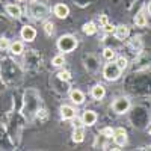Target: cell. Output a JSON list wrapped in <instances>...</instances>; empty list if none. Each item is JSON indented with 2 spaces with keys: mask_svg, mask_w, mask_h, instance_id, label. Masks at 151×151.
I'll use <instances>...</instances> for the list:
<instances>
[{
  "mask_svg": "<svg viewBox=\"0 0 151 151\" xmlns=\"http://www.w3.org/2000/svg\"><path fill=\"white\" fill-rule=\"evenodd\" d=\"M79 45L77 38L73 36V35H62L59 40H58V48L59 52H64V53H71L74 52Z\"/></svg>",
  "mask_w": 151,
  "mask_h": 151,
  "instance_id": "1",
  "label": "cell"
},
{
  "mask_svg": "<svg viewBox=\"0 0 151 151\" xmlns=\"http://www.w3.org/2000/svg\"><path fill=\"white\" fill-rule=\"evenodd\" d=\"M121 73L122 70L116 65V62H112L109 60V64H106L103 67V77L107 80V82H115L121 77Z\"/></svg>",
  "mask_w": 151,
  "mask_h": 151,
  "instance_id": "2",
  "label": "cell"
},
{
  "mask_svg": "<svg viewBox=\"0 0 151 151\" xmlns=\"http://www.w3.org/2000/svg\"><path fill=\"white\" fill-rule=\"evenodd\" d=\"M130 109V100L127 97H118L113 100L112 103V110L118 113V115H122V113H127Z\"/></svg>",
  "mask_w": 151,
  "mask_h": 151,
  "instance_id": "3",
  "label": "cell"
},
{
  "mask_svg": "<svg viewBox=\"0 0 151 151\" xmlns=\"http://www.w3.org/2000/svg\"><path fill=\"white\" fill-rule=\"evenodd\" d=\"M48 14V8L44 5V3H38V2H33L30 5V15L35 18V20H44Z\"/></svg>",
  "mask_w": 151,
  "mask_h": 151,
  "instance_id": "4",
  "label": "cell"
},
{
  "mask_svg": "<svg viewBox=\"0 0 151 151\" xmlns=\"http://www.w3.org/2000/svg\"><path fill=\"white\" fill-rule=\"evenodd\" d=\"M113 142H115V145L118 147H124L125 144H127V132H125L122 127H118V129H113Z\"/></svg>",
  "mask_w": 151,
  "mask_h": 151,
  "instance_id": "5",
  "label": "cell"
},
{
  "mask_svg": "<svg viewBox=\"0 0 151 151\" xmlns=\"http://www.w3.org/2000/svg\"><path fill=\"white\" fill-rule=\"evenodd\" d=\"M83 62H85V68L88 71H91V73H95L100 68V62H98V59L94 55H86L83 58Z\"/></svg>",
  "mask_w": 151,
  "mask_h": 151,
  "instance_id": "6",
  "label": "cell"
},
{
  "mask_svg": "<svg viewBox=\"0 0 151 151\" xmlns=\"http://www.w3.org/2000/svg\"><path fill=\"white\" fill-rule=\"evenodd\" d=\"M98 116H97V113L94 110H85L83 112V115H82V121H83V125H94L97 122Z\"/></svg>",
  "mask_w": 151,
  "mask_h": 151,
  "instance_id": "7",
  "label": "cell"
},
{
  "mask_svg": "<svg viewBox=\"0 0 151 151\" xmlns=\"http://www.w3.org/2000/svg\"><path fill=\"white\" fill-rule=\"evenodd\" d=\"M53 12H55V15L60 20H64L70 15V8L65 5V3H58L55 8H53Z\"/></svg>",
  "mask_w": 151,
  "mask_h": 151,
  "instance_id": "8",
  "label": "cell"
},
{
  "mask_svg": "<svg viewBox=\"0 0 151 151\" xmlns=\"http://www.w3.org/2000/svg\"><path fill=\"white\" fill-rule=\"evenodd\" d=\"M20 33H21L23 40L27 41V42H32L35 38H36V30H35V27H32V26H24Z\"/></svg>",
  "mask_w": 151,
  "mask_h": 151,
  "instance_id": "9",
  "label": "cell"
},
{
  "mask_svg": "<svg viewBox=\"0 0 151 151\" xmlns=\"http://www.w3.org/2000/svg\"><path fill=\"white\" fill-rule=\"evenodd\" d=\"M77 115V112L73 106H68V104H64L60 106V116L62 119H74V116Z\"/></svg>",
  "mask_w": 151,
  "mask_h": 151,
  "instance_id": "10",
  "label": "cell"
},
{
  "mask_svg": "<svg viewBox=\"0 0 151 151\" xmlns=\"http://www.w3.org/2000/svg\"><path fill=\"white\" fill-rule=\"evenodd\" d=\"M70 100L76 104V106H80L85 103V94L80 91V89H73L70 92Z\"/></svg>",
  "mask_w": 151,
  "mask_h": 151,
  "instance_id": "11",
  "label": "cell"
},
{
  "mask_svg": "<svg viewBox=\"0 0 151 151\" xmlns=\"http://www.w3.org/2000/svg\"><path fill=\"white\" fill-rule=\"evenodd\" d=\"M115 36L118 38V40H127L129 35H130V27L125 26V24H119V26L115 27Z\"/></svg>",
  "mask_w": 151,
  "mask_h": 151,
  "instance_id": "12",
  "label": "cell"
},
{
  "mask_svg": "<svg viewBox=\"0 0 151 151\" xmlns=\"http://www.w3.org/2000/svg\"><path fill=\"white\" fill-rule=\"evenodd\" d=\"M6 12H8V15L12 17V18H20L21 17V8L15 3H8L6 5Z\"/></svg>",
  "mask_w": 151,
  "mask_h": 151,
  "instance_id": "13",
  "label": "cell"
},
{
  "mask_svg": "<svg viewBox=\"0 0 151 151\" xmlns=\"http://www.w3.org/2000/svg\"><path fill=\"white\" fill-rule=\"evenodd\" d=\"M91 95L94 100H103L106 95V88L103 85H95L91 89Z\"/></svg>",
  "mask_w": 151,
  "mask_h": 151,
  "instance_id": "14",
  "label": "cell"
},
{
  "mask_svg": "<svg viewBox=\"0 0 151 151\" xmlns=\"http://www.w3.org/2000/svg\"><path fill=\"white\" fill-rule=\"evenodd\" d=\"M134 24H136L137 27H145L147 24H148V20H147V15H145L144 11H139L134 15Z\"/></svg>",
  "mask_w": 151,
  "mask_h": 151,
  "instance_id": "15",
  "label": "cell"
},
{
  "mask_svg": "<svg viewBox=\"0 0 151 151\" xmlns=\"http://www.w3.org/2000/svg\"><path fill=\"white\" fill-rule=\"evenodd\" d=\"M83 139H85V130H83V127H76L74 132H73V142L80 144V142H83Z\"/></svg>",
  "mask_w": 151,
  "mask_h": 151,
  "instance_id": "16",
  "label": "cell"
},
{
  "mask_svg": "<svg viewBox=\"0 0 151 151\" xmlns=\"http://www.w3.org/2000/svg\"><path fill=\"white\" fill-rule=\"evenodd\" d=\"M23 50H24V47H23V42L21 41H14V42H11V45H9V52L12 55H15V56L21 55Z\"/></svg>",
  "mask_w": 151,
  "mask_h": 151,
  "instance_id": "17",
  "label": "cell"
},
{
  "mask_svg": "<svg viewBox=\"0 0 151 151\" xmlns=\"http://www.w3.org/2000/svg\"><path fill=\"white\" fill-rule=\"evenodd\" d=\"M97 32V26L94 21H88L83 24V33L85 35H94Z\"/></svg>",
  "mask_w": 151,
  "mask_h": 151,
  "instance_id": "18",
  "label": "cell"
},
{
  "mask_svg": "<svg viewBox=\"0 0 151 151\" xmlns=\"http://www.w3.org/2000/svg\"><path fill=\"white\" fill-rule=\"evenodd\" d=\"M52 64H53V67H56V68L64 67V64H65V56H64V55H56V56L53 58V60H52Z\"/></svg>",
  "mask_w": 151,
  "mask_h": 151,
  "instance_id": "19",
  "label": "cell"
},
{
  "mask_svg": "<svg viewBox=\"0 0 151 151\" xmlns=\"http://www.w3.org/2000/svg\"><path fill=\"white\" fill-rule=\"evenodd\" d=\"M56 76H58V79H59L60 82H70V80H71V73H70V71H67V70L59 71Z\"/></svg>",
  "mask_w": 151,
  "mask_h": 151,
  "instance_id": "20",
  "label": "cell"
},
{
  "mask_svg": "<svg viewBox=\"0 0 151 151\" xmlns=\"http://www.w3.org/2000/svg\"><path fill=\"white\" fill-rule=\"evenodd\" d=\"M115 62H116V65H118L122 71H124L125 68H127V65H129V60H127V58H124V56H118Z\"/></svg>",
  "mask_w": 151,
  "mask_h": 151,
  "instance_id": "21",
  "label": "cell"
},
{
  "mask_svg": "<svg viewBox=\"0 0 151 151\" xmlns=\"http://www.w3.org/2000/svg\"><path fill=\"white\" fill-rule=\"evenodd\" d=\"M103 58H104L106 60L115 59V52H113L112 48H104V50H103Z\"/></svg>",
  "mask_w": 151,
  "mask_h": 151,
  "instance_id": "22",
  "label": "cell"
},
{
  "mask_svg": "<svg viewBox=\"0 0 151 151\" xmlns=\"http://www.w3.org/2000/svg\"><path fill=\"white\" fill-rule=\"evenodd\" d=\"M44 32H45L47 35H52V33L55 32V24H53L52 21H45V23H44Z\"/></svg>",
  "mask_w": 151,
  "mask_h": 151,
  "instance_id": "23",
  "label": "cell"
},
{
  "mask_svg": "<svg viewBox=\"0 0 151 151\" xmlns=\"http://www.w3.org/2000/svg\"><path fill=\"white\" fill-rule=\"evenodd\" d=\"M36 116L40 118L41 121H45V119H47V116H48V113H47V110H45V109H38V110H36Z\"/></svg>",
  "mask_w": 151,
  "mask_h": 151,
  "instance_id": "24",
  "label": "cell"
},
{
  "mask_svg": "<svg viewBox=\"0 0 151 151\" xmlns=\"http://www.w3.org/2000/svg\"><path fill=\"white\" fill-rule=\"evenodd\" d=\"M9 45H11V42H9V40L8 38H0V50H8L9 48Z\"/></svg>",
  "mask_w": 151,
  "mask_h": 151,
  "instance_id": "25",
  "label": "cell"
},
{
  "mask_svg": "<svg viewBox=\"0 0 151 151\" xmlns=\"http://www.w3.org/2000/svg\"><path fill=\"white\" fill-rule=\"evenodd\" d=\"M130 45H132V47H136V48H141V47H142V41H141V38H139V36H134L133 40L130 41Z\"/></svg>",
  "mask_w": 151,
  "mask_h": 151,
  "instance_id": "26",
  "label": "cell"
},
{
  "mask_svg": "<svg viewBox=\"0 0 151 151\" xmlns=\"http://www.w3.org/2000/svg\"><path fill=\"white\" fill-rule=\"evenodd\" d=\"M100 134L104 136V137H112V134H113V129H112V127H104L101 132H100Z\"/></svg>",
  "mask_w": 151,
  "mask_h": 151,
  "instance_id": "27",
  "label": "cell"
},
{
  "mask_svg": "<svg viewBox=\"0 0 151 151\" xmlns=\"http://www.w3.org/2000/svg\"><path fill=\"white\" fill-rule=\"evenodd\" d=\"M101 27H103V30L106 33H113V32H115V26H112L110 23H106L104 26H101Z\"/></svg>",
  "mask_w": 151,
  "mask_h": 151,
  "instance_id": "28",
  "label": "cell"
},
{
  "mask_svg": "<svg viewBox=\"0 0 151 151\" xmlns=\"http://www.w3.org/2000/svg\"><path fill=\"white\" fill-rule=\"evenodd\" d=\"M106 23H109V18H107L106 14H101V15H100V24H101V26H104Z\"/></svg>",
  "mask_w": 151,
  "mask_h": 151,
  "instance_id": "29",
  "label": "cell"
},
{
  "mask_svg": "<svg viewBox=\"0 0 151 151\" xmlns=\"http://www.w3.org/2000/svg\"><path fill=\"white\" fill-rule=\"evenodd\" d=\"M147 11H148V14L151 15V2L148 3V6H147Z\"/></svg>",
  "mask_w": 151,
  "mask_h": 151,
  "instance_id": "30",
  "label": "cell"
},
{
  "mask_svg": "<svg viewBox=\"0 0 151 151\" xmlns=\"http://www.w3.org/2000/svg\"><path fill=\"white\" fill-rule=\"evenodd\" d=\"M148 133H150V134H151V127H150V130H148Z\"/></svg>",
  "mask_w": 151,
  "mask_h": 151,
  "instance_id": "31",
  "label": "cell"
},
{
  "mask_svg": "<svg viewBox=\"0 0 151 151\" xmlns=\"http://www.w3.org/2000/svg\"><path fill=\"white\" fill-rule=\"evenodd\" d=\"M17 2H23V0H17Z\"/></svg>",
  "mask_w": 151,
  "mask_h": 151,
  "instance_id": "32",
  "label": "cell"
}]
</instances>
